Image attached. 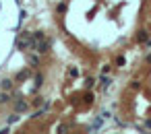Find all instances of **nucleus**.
<instances>
[{"mask_svg": "<svg viewBox=\"0 0 151 134\" xmlns=\"http://www.w3.org/2000/svg\"><path fill=\"white\" fill-rule=\"evenodd\" d=\"M58 134H66V126H60L58 128Z\"/></svg>", "mask_w": 151, "mask_h": 134, "instance_id": "nucleus-15", "label": "nucleus"}, {"mask_svg": "<svg viewBox=\"0 0 151 134\" xmlns=\"http://www.w3.org/2000/svg\"><path fill=\"white\" fill-rule=\"evenodd\" d=\"M35 50H37L39 54H46V52H50V41H48V39H41V41H37Z\"/></svg>", "mask_w": 151, "mask_h": 134, "instance_id": "nucleus-1", "label": "nucleus"}, {"mask_svg": "<svg viewBox=\"0 0 151 134\" xmlns=\"http://www.w3.org/2000/svg\"><path fill=\"white\" fill-rule=\"evenodd\" d=\"M31 37H33L35 41H41V39H46V37H44V33H41V31H37V33H35V35H31Z\"/></svg>", "mask_w": 151, "mask_h": 134, "instance_id": "nucleus-9", "label": "nucleus"}, {"mask_svg": "<svg viewBox=\"0 0 151 134\" xmlns=\"http://www.w3.org/2000/svg\"><path fill=\"white\" fill-rule=\"evenodd\" d=\"M27 76H29V72H27V70H23V72H19V74H17V83H21V81H25Z\"/></svg>", "mask_w": 151, "mask_h": 134, "instance_id": "nucleus-8", "label": "nucleus"}, {"mask_svg": "<svg viewBox=\"0 0 151 134\" xmlns=\"http://www.w3.org/2000/svg\"><path fill=\"white\" fill-rule=\"evenodd\" d=\"M19 122V114H13L10 118H8V124H17Z\"/></svg>", "mask_w": 151, "mask_h": 134, "instance_id": "nucleus-10", "label": "nucleus"}, {"mask_svg": "<svg viewBox=\"0 0 151 134\" xmlns=\"http://www.w3.org/2000/svg\"><path fill=\"white\" fill-rule=\"evenodd\" d=\"M29 62H31V66H37V64H39V58H37V56H31Z\"/></svg>", "mask_w": 151, "mask_h": 134, "instance_id": "nucleus-12", "label": "nucleus"}, {"mask_svg": "<svg viewBox=\"0 0 151 134\" xmlns=\"http://www.w3.org/2000/svg\"><path fill=\"white\" fill-rule=\"evenodd\" d=\"M15 109H17V114H21V111H25V109H27V103L19 99V101L15 103Z\"/></svg>", "mask_w": 151, "mask_h": 134, "instance_id": "nucleus-2", "label": "nucleus"}, {"mask_svg": "<svg viewBox=\"0 0 151 134\" xmlns=\"http://www.w3.org/2000/svg\"><path fill=\"white\" fill-rule=\"evenodd\" d=\"M99 83H101V87L106 89V87H110V83H112V81H110V76H106V74H103V76H99Z\"/></svg>", "mask_w": 151, "mask_h": 134, "instance_id": "nucleus-4", "label": "nucleus"}, {"mask_svg": "<svg viewBox=\"0 0 151 134\" xmlns=\"http://www.w3.org/2000/svg\"><path fill=\"white\" fill-rule=\"evenodd\" d=\"M66 10V4H58V12H64Z\"/></svg>", "mask_w": 151, "mask_h": 134, "instance_id": "nucleus-16", "label": "nucleus"}, {"mask_svg": "<svg viewBox=\"0 0 151 134\" xmlns=\"http://www.w3.org/2000/svg\"><path fill=\"white\" fill-rule=\"evenodd\" d=\"M10 101V95L8 93H0V105H4V103H8Z\"/></svg>", "mask_w": 151, "mask_h": 134, "instance_id": "nucleus-7", "label": "nucleus"}, {"mask_svg": "<svg viewBox=\"0 0 151 134\" xmlns=\"http://www.w3.org/2000/svg\"><path fill=\"white\" fill-rule=\"evenodd\" d=\"M103 126V118H97L95 122H93V126H91V130H99Z\"/></svg>", "mask_w": 151, "mask_h": 134, "instance_id": "nucleus-6", "label": "nucleus"}, {"mask_svg": "<svg viewBox=\"0 0 151 134\" xmlns=\"http://www.w3.org/2000/svg\"><path fill=\"white\" fill-rule=\"evenodd\" d=\"M8 132H10L8 128H2V130H0V134H8Z\"/></svg>", "mask_w": 151, "mask_h": 134, "instance_id": "nucleus-17", "label": "nucleus"}, {"mask_svg": "<svg viewBox=\"0 0 151 134\" xmlns=\"http://www.w3.org/2000/svg\"><path fill=\"white\" fill-rule=\"evenodd\" d=\"M137 37H139V41H145V39H147V31H139Z\"/></svg>", "mask_w": 151, "mask_h": 134, "instance_id": "nucleus-11", "label": "nucleus"}, {"mask_svg": "<svg viewBox=\"0 0 151 134\" xmlns=\"http://www.w3.org/2000/svg\"><path fill=\"white\" fill-rule=\"evenodd\" d=\"M41 85H44V74L37 72V74H35V89H39Z\"/></svg>", "mask_w": 151, "mask_h": 134, "instance_id": "nucleus-3", "label": "nucleus"}, {"mask_svg": "<svg viewBox=\"0 0 151 134\" xmlns=\"http://www.w3.org/2000/svg\"><path fill=\"white\" fill-rule=\"evenodd\" d=\"M124 62H126V60H124V56H118V60H116V64H118V66H124Z\"/></svg>", "mask_w": 151, "mask_h": 134, "instance_id": "nucleus-14", "label": "nucleus"}, {"mask_svg": "<svg viewBox=\"0 0 151 134\" xmlns=\"http://www.w3.org/2000/svg\"><path fill=\"white\" fill-rule=\"evenodd\" d=\"M93 83H95L93 78H87V81H85V87H87V89H91V87H93Z\"/></svg>", "mask_w": 151, "mask_h": 134, "instance_id": "nucleus-13", "label": "nucleus"}, {"mask_svg": "<svg viewBox=\"0 0 151 134\" xmlns=\"http://www.w3.org/2000/svg\"><path fill=\"white\" fill-rule=\"evenodd\" d=\"M0 87H2V89H4V91H8V89L13 87V81H10V78H4L2 83H0Z\"/></svg>", "mask_w": 151, "mask_h": 134, "instance_id": "nucleus-5", "label": "nucleus"}]
</instances>
